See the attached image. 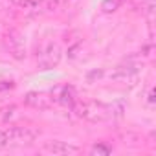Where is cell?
I'll return each instance as SVG.
<instances>
[{"label":"cell","instance_id":"obj_1","mask_svg":"<svg viewBox=\"0 0 156 156\" xmlns=\"http://www.w3.org/2000/svg\"><path fill=\"white\" fill-rule=\"evenodd\" d=\"M75 114L87 119V121H92V123H98V121H107L110 118H114V105H105L101 101H75L73 107Z\"/></svg>","mask_w":156,"mask_h":156},{"label":"cell","instance_id":"obj_2","mask_svg":"<svg viewBox=\"0 0 156 156\" xmlns=\"http://www.w3.org/2000/svg\"><path fill=\"white\" fill-rule=\"evenodd\" d=\"M39 136L37 129L33 127H9V129H0V149L4 147H24L35 141Z\"/></svg>","mask_w":156,"mask_h":156},{"label":"cell","instance_id":"obj_3","mask_svg":"<svg viewBox=\"0 0 156 156\" xmlns=\"http://www.w3.org/2000/svg\"><path fill=\"white\" fill-rule=\"evenodd\" d=\"M61 61V46L57 42H48L42 51L39 53V68L41 70H50L55 68Z\"/></svg>","mask_w":156,"mask_h":156},{"label":"cell","instance_id":"obj_4","mask_svg":"<svg viewBox=\"0 0 156 156\" xmlns=\"http://www.w3.org/2000/svg\"><path fill=\"white\" fill-rule=\"evenodd\" d=\"M24 103L31 108H37V110H50L55 101H53V96L51 92H30L24 96Z\"/></svg>","mask_w":156,"mask_h":156},{"label":"cell","instance_id":"obj_5","mask_svg":"<svg viewBox=\"0 0 156 156\" xmlns=\"http://www.w3.org/2000/svg\"><path fill=\"white\" fill-rule=\"evenodd\" d=\"M42 151L48 154H77L81 149L77 145H72L68 141H59V140H50L42 145Z\"/></svg>","mask_w":156,"mask_h":156},{"label":"cell","instance_id":"obj_6","mask_svg":"<svg viewBox=\"0 0 156 156\" xmlns=\"http://www.w3.org/2000/svg\"><path fill=\"white\" fill-rule=\"evenodd\" d=\"M51 96H53V101H55V103H61V105H66V107H73V103L77 101L75 88L70 87V85L55 87V88L51 90Z\"/></svg>","mask_w":156,"mask_h":156},{"label":"cell","instance_id":"obj_7","mask_svg":"<svg viewBox=\"0 0 156 156\" xmlns=\"http://www.w3.org/2000/svg\"><path fill=\"white\" fill-rule=\"evenodd\" d=\"M123 4V0H103V4H101V9L105 13H112L116 9H119V6Z\"/></svg>","mask_w":156,"mask_h":156},{"label":"cell","instance_id":"obj_8","mask_svg":"<svg viewBox=\"0 0 156 156\" xmlns=\"http://www.w3.org/2000/svg\"><path fill=\"white\" fill-rule=\"evenodd\" d=\"M112 152V147H108V145H105V143H96L92 149H90V154H110Z\"/></svg>","mask_w":156,"mask_h":156},{"label":"cell","instance_id":"obj_9","mask_svg":"<svg viewBox=\"0 0 156 156\" xmlns=\"http://www.w3.org/2000/svg\"><path fill=\"white\" fill-rule=\"evenodd\" d=\"M13 83L11 81H0V90H6V88H11Z\"/></svg>","mask_w":156,"mask_h":156},{"label":"cell","instance_id":"obj_10","mask_svg":"<svg viewBox=\"0 0 156 156\" xmlns=\"http://www.w3.org/2000/svg\"><path fill=\"white\" fill-rule=\"evenodd\" d=\"M0 4H2V0H0Z\"/></svg>","mask_w":156,"mask_h":156}]
</instances>
